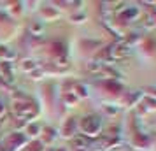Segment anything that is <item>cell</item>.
<instances>
[{"label": "cell", "mask_w": 156, "mask_h": 151, "mask_svg": "<svg viewBox=\"0 0 156 151\" xmlns=\"http://www.w3.org/2000/svg\"><path fill=\"white\" fill-rule=\"evenodd\" d=\"M28 135H32V132H35V134H34V137H37L39 135V132H41V127H39V125H35V123H34V125H28Z\"/></svg>", "instance_id": "obj_11"}, {"label": "cell", "mask_w": 156, "mask_h": 151, "mask_svg": "<svg viewBox=\"0 0 156 151\" xmlns=\"http://www.w3.org/2000/svg\"><path fill=\"white\" fill-rule=\"evenodd\" d=\"M77 100H79V99H77V97H76L74 93H67V95L63 97V102L67 104V106H69V107L76 106V104H77Z\"/></svg>", "instance_id": "obj_8"}, {"label": "cell", "mask_w": 156, "mask_h": 151, "mask_svg": "<svg viewBox=\"0 0 156 151\" xmlns=\"http://www.w3.org/2000/svg\"><path fill=\"white\" fill-rule=\"evenodd\" d=\"M42 28H44V25L41 21H35L32 27H30V30H32L34 35H41V34H42Z\"/></svg>", "instance_id": "obj_9"}, {"label": "cell", "mask_w": 156, "mask_h": 151, "mask_svg": "<svg viewBox=\"0 0 156 151\" xmlns=\"http://www.w3.org/2000/svg\"><path fill=\"white\" fill-rule=\"evenodd\" d=\"M0 56H4V58H5V56H7V58H12L14 55L9 51V48H5V46H0Z\"/></svg>", "instance_id": "obj_10"}, {"label": "cell", "mask_w": 156, "mask_h": 151, "mask_svg": "<svg viewBox=\"0 0 156 151\" xmlns=\"http://www.w3.org/2000/svg\"><path fill=\"white\" fill-rule=\"evenodd\" d=\"M100 127H102V120L98 116L95 114H90V116H84L81 123H79V128L83 132V135L88 137V135H97L98 134Z\"/></svg>", "instance_id": "obj_1"}, {"label": "cell", "mask_w": 156, "mask_h": 151, "mask_svg": "<svg viewBox=\"0 0 156 151\" xmlns=\"http://www.w3.org/2000/svg\"><path fill=\"white\" fill-rule=\"evenodd\" d=\"M70 146L76 151H86L90 148V141H88V137H84L83 134H81V135H74L72 141H70Z\"/></svg>", "instance_id": "obj_2"}, {"label": "cell", "mask_w": 156, "mask_h": 151, "mask_svg": "<svg viewBox=\"0 0 156 151\" xmlns=\"http://www.w3.org/2000/svg\"><path fill=\"white\" fill-rule=\"evenodd\" d=\"M128 55H130V48L126 44H118V46H114L112 49H109V56L116 58V60H121V58L128 56Z\"/></svg>", "instance_id": "obj_3"}, {"label": "cell", "mask_w": 156, "mask_h": 151, "mask_svg": "<svg viewBox=\"0 0 156 151\" xmlns=\"http://www.w3.org/2000/svg\"><path fill=\"white\" fill-rule=\"evenodd\" d=\"M55 151H69L67 148H55Z\"/></svg>", "instance_id": "obj_12"}, {"label": "cell", "mask_w": 156, "mask_h": 151, "mask_svg": "<svg viewBox=\"0 0 156 151\" xmlns=\"http://www.w3.org/2000/svg\"><path fill=\"white\" fill-rule=\"evenodd\" d=\"M21 69L25 72H30V69L32 70H35L37 69V63H35V60H23V63H21Z\"/></svg>", "instance_id": "obj_7"}, {"label": "cell", "mask_w": 156, "mask_h": 151, "mask_svg": "<svg viewBox=\"0 0 156 151\" xmlns=\"http://www.w3.org/2000/svg\"><path fill=\"white\" fill-rule=\"evenodd\" d=\"M74 130H76V121H74V118H69L62 128V134H63V137H72Z\"/></svg>", "instance_id": "obj_4"}, {"label": "cell", "mask_w": 156, "mask_h": 151, "mask_svg": "<svg viewBox=\"0 0 156 151\" xmlns=\"http://www.w3.org/2000/svg\"><path fill=\"white\" fill-rule=\"evenodd\" d=\"M140 99H142V95L139 93V92H137V93H133L132 97H130V93H126L125 97H123V104H125V106H128V104H133V102H139Z\"/></svg>", "instance_id": "obj_5"}, {"label": "cell", "mask_w": 156, "mask_h": 151, "mask_svg": "<svg viewBox=\"0 0 156 151\" xmlns=\"http://www.w3.org/2000/svg\"><path fill=\"white\" fill-rule=\"evenodd\" d=\"M42 14H44V18H46V21H53V20H56L58 18V13L56 11H53V7L42 9Z\"/></svg>", "instance_id": "obj_6"}]
</instances>
